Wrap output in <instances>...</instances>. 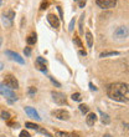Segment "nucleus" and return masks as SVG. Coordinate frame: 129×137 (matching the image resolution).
<instances>
[{"label":"nucleus","instance_id":"18","mask_svg":"<svg viewBox=\"0 0 129 137\" xmlns=\"http://www.w3.org/2000/svg\"><path fill=\"white\" fill-rule=\"evenodd\" d=\"M83 20H85V14H82L79 18V33L81 34H83Z\"/></svg>","mask_w":129,"mask_h":137},{"label":"nucleus","instance_id":"30","mask_svg":"<svg viewBox=\"0 0 129 137\" xmlns=\"http://www.w3.org/2000/svg\"><path fill=\"white\" fill-rule=\"evenodd\" d=\"M24 52H25V55H26V56H30V54H31L30 47H25V49H24Z\"/></svg>","mask_w":129,"mask_h":137},{"label":"nucleus","instance_id":"33","mask_svg":"<svg viewBox=\"0 0 129 137\" xmlns=\"http://www.w3.org/2000/svg\"><path fill=\"white\" fill-rule=\"evenodd\" d=\"M39 69H40L42 72H45V74H46V71H47V70H46V67H45V65H39Z\"/></svg>","mask_w":129,"mask_h":137},{"label":"nucleus","instance_id":"28","mask_svg":"<svg viewBox=\"0 0 129 137\" xmlns=\"http://www.w3.org/2000/svg\"><path fill=\"white\" fill-rule=\"evenodd\" d=\"M20 137H31V136H30V133L27 131H21L20 132Z\"/></svg>","mask_w":129,"mask_h":137},{"label":"nucleus","instance_id":"8","mask_svg":"<svg viewBox=\"0 0 129 137\" xmlns=\"http://www.w3.org/2000/svg\"><path fill=\"white\" fill-rule=\"evenodd\" d=\"M114 35H115V37H118V39L127 37V36H128V28H127V26H119L118 29L115 30Z\"/></svg>","mask_w":129,"mask_h":137},{"label":"nucleus","instance_id":"19","mask_svg":"<svg viewBox=\"0 0 129 137\" xmlns=\"http://www.w3.org/2000/svg\"><path fill=\"white\" fill-rule=\"evenodd\" d=\"M79 111H81L82 114H88L89 107H88L87 105H79Z\"/></svg>","mask_w":129,"mask_h":137},{"label":"nucleus","instance_id":"40","mask_svg":"<svg viewBox=\"0 0 129 137\" xmlns=\"http://www.w3.org/2000/svg\"><path fill=\"white\" fill-rule=\"evenodd\" d=\"M0 5H1V0H0Z\"/></svg>","mask_w":129,"mask_h":137},{"label":"nucleus","instance_id":"27","mask_svg":"<svg viewBox=\"0 0 129 137\" xmlns=\"http://www.w3.org/2000/svg\"><path fill=\"white\" fill-rule=\"evenodd\" d=\"M73 28H75V19H72L71 22H70V26H68V31H73Z\"/></svg>","mask_w":129,"mask_h":137},{"label":"nucleus","instance_id":"39","mask_svg":"<svg viewBox=\"0 0 129 137\" xmlns=\"http://www.w3.org/2000/svg\"><path fill=\"white\" fill-rule=\"evenodd\" d=\"M103 137H112V136H110V135H108V133H107V135H104Z\"/></svg>","mask_w":129,"mask_h":137},{"label":"nucleus","instance_id":"6","mask_svg":"<svg viewBox=\"0 0 129 137\" xmlns=\"http://www.w3.org/2000/svg\"><path fill=\"white\" fill-rule=\"evenodd\" d=\"M96 4L102 9H112L117 5V0H96Z\"/></svg>","mask_w":129,"mask_h":137},{"label":"nucleus","instance_id":"2","mask_svg":"<svg viewBox=\"0 0 129 137\" xmlns=\"http://www.w3.org/2000/svg\"><path fill=\"white\" fill-rule=\"evenodd\" d=\"M4 85L10 90H16V88H19V81L13 75H5L4 76Z\"/></svg>","mask_w":129,"mask_h":137},{"label":"nucleus","instance_id":"41","mask_svg":"<svg viewBox=\"0 0 129 137\" xmlns=\"http://www.w3.org/2000/svg\"><path fill=\"white\" fill-rule=\"evenodd\" d=\"M1 137H4V136H1Z\"/></svg>","mask_w":129,"mask_h":137},{"label":"nucleus","instance_id":"9","mask_svg":"<svg viewBox=\"0 0 129 137\" xmlns=\"http://www.w3.org/2000/svg\"><path fill=\"white\" fill-rule=\"evenodd\" d=\"M47 21L50 22V25L52 28H55V29H57L58 26H60V20H58V18L55 14L47 15Z\"/></svg>","mask_w":129,"mask_h":137},{"label":"nucleus","instance_id":"17","mask_svg":"<svg viewBox=\"0 0 129 137\" xmlns=\"http://www.w3.org/2000/svg\"><path fill=\"white\" fill-rule=\"evenodd\" d=\"M25 126H26L27 128H31V130H39V128H40V126H39V125L32 123V122H26V123H25Z\"/></svg>","mask_w":129,"mask_h":137},{"label":"nucleus","instance_id":"31","mask_svg":"<svg viewBox=\"0 0 129 137\" xmlns=\"http://www.w3.org/2000/svg\"><path fill=\"white\" fill-rule=\"evenodd\" d=\"M50 80L52 81V84H55V85H56L57 87H60V86H61V84H60V82H57V81H56V80L53 79V77H50Z\"/></svg>","mask_w":129,"mask_h":137},{"label":"nucleus","instance_id":"23","mask_svg":"<svg viewBox=\"0 0 129 137\" xmlns=\"http://www.w3.org/2000/svg\"><path fill=\"white\" fill-rule=\"evenodd\" d=\"M6 18L7 19H10V20H11V21H13V20H14V18H15V13L14 11H13V10H10V11H7L6 14Z\"/></svg>","mask_w":129,"mask_h":137},{"label":"nucleus","instance_id":"34","mask_svg":"<svg viewBox=\"0 0 129 137\" xmlns=\"http://www.w3.org/2000/svg\"><path fill=\"white\" fill-rule=\"evenodd\" d=\"M86 3H87V0H81L79 1V7H83L86 5Z\"/></svg>","mask_w":129,"mask_h":137},{"label":"nucleus","instance_id":"12","mask_svg":"<svg viewBox=\"0 0 129 137\" xmlns=\"http://www.w3.org/2000/svg\"><path fill=\"white\" fill-rule=\"evenodd\" d=\"M99 115H100V121H102L103 125H108L110 122V118H109V116L107 114H104L103 111H99Z\"/></svg>","mask_w":129,"mask_h":137},{"label":"nucleus","instance_id":"16","mask_svg":"<svg viewBox=\"0 0 129 137\" xmlns=\"http://www.w3.org/2000/svg\"><path fill=\"white\" fill-rule=\"evenodd\" d=\"M36 34H31V35H29V37L26 39V41H27V44L29 45H34V44L36 43Z\"/></svg>","mask_w":129,"mask_h":137},{"label":"nucleus","instance_id":"21","mask_svg":"<svg viewBox=\"0 0 129 137\" xmlns=\"http://www.w3.org/2000/svg\"><path fill=\"white\" fill-rule=\"evenodd\" d=\"M1 118L9 121V120H10V114H9L7 111H3V112H1Z\"/></svg>","mask_w":129,"mask_h":137},{"label":"nucleus","instance_id":"26","mask_svg":"<svg viewBox=\"0 0 129 137\" xmlns=\"http://www.w3.org/2000/svg\"><path fill=\"white\" fill-rule=\"evenodd\" d=\"M37 131H40V132H41L42 135H46V136H47V137H53V136H52V135H51V133H50V132H49V131L43 130V128H39V130H37Z\"/></svg>","mask_w":129,"mask_h":137},{"label":"nucleus","instance_id":"14","mask_svg":"<svg viewBox=\"0 0 129 137\" xmlns=\"http://www.w3.org/2000/svg\"><path fill=\"white\" fill-rule=\"evenodd\" d=\"M1 22H3V25H4V26H6V28H9V26H11V25H13V21H11L10 19H7L5 14L1 16Z\"/></svg>","mask_w":129,"mask_h":137},{"label":"nucleus","instance_id":"5","mask_svg":"<svg viewBox=\"0 0 129 137\" xmlns=\"http://www.w3.org/2000/svg\"><path fill=\"white\" fill-rule=\"evenodd\" d=\"M0 92L4 95L5 97H7L10 102L16 101V100H17V97H16L15 94H14V91H13V90H10V88H7V87H5L4 85H0Z\"/></svg>","mask_w":129,"mask_h":137},{"label":"nucleus","instance_id":"24","mask_svg":"<svg viewBox=\"0 0 129 137\" xmlns=\"http://www.w3.org/2000/svg\"><path fill=\"white\" fill-rule=\"evenodd\" d=\"M73 43L76 44L78 47H83V45H82V41L79 40V37H75V39H73Z\"/></svg>","mask_w":129,"mask_h":137},{"label":"nucleus","instance_id":"13","mask_svg":"<svg viewBox=\"0 0 129 137\" xmlns=\"http://www.w3.org/2000/svg\"><path fill=\"white\" fill-rule=\"evenodd\" d=\"M86 40H87L88 47H92V46H93V36H92V34H91L89 31L86 33Z\"/></svg>","mask_w":129,"mask_h":137},{"label":"nucleus","instance_id":"4","mask_svg":"<svg viewBox=\"0 0 129 137\" xmlns=\"http://www.w3.org/2000/svg\"><path fill=\"white\" fill-rule=\"evenodd\" d=\"M51 115L55 116L56 118L58 120H62V121H67V120H70V112L68 111H66V110H53L52 112H51Z\"/></svg>","mask_w":129,"mask_h":137},{"label":"nucleus","instance_id":"10","mask_svg":"<svg viewBox=\"0 0 129 137\" xmlns=\"http://www.w3.org/2000/svg\"><path fill=\"white\" fill-rule=\"evenodd\" d=\"M25 112L29 115V117H31V118H35V120H37V121H40L41 120V117H40V115L37 114V111H36L35 108L32 107H25Z\"/></svg>","mask_w":129,"mask_h":137},{"label":"nucleus","instance_id":"22","mask_svg":"<svg viewBox=\"0 0 129 137\" xmlns=\"http://www.w3.org/2000/svg\"><path fill=\"white\" fill-rule=\"evenodd\" d=\"M71 99L73 100V101H81V94H78V92H76V94H72Z\"/></svg>","mask_w":129,"mask_h":137},{"label":"nucleus","instance_id":"20","mask_svg":"<svg viewBox=\"0 0 129 137\" xmlns=\"http://www.w3.org/2000/svg\"><path fill=\"white\" fill-rule=\"evenodd\" d=\"M56 137H71L68 132H63V131H57L56 132Z\"/></svg>","mask_w":129,"mask_h":137},{"label":"nucleus","instance_id":"38","mask_svg":"<svg viewBox=\"0 0 129 137\" xmlns=\"http://www.w3.org/2000/svg\"><path fill=\"white\" fill-rule=\"evenodd\" d=\"M3 69H4V64H3V62H1V61H0V71H1V70H3Z\"/></svg>","mask_w":129,"mask_h":137},{"label":"nucleus","instance_id":"15","mask_svg":"<svg viewBox=\"0 0 129 137\" xmlns=\"http://www.w3.org/2000/svg\"><path fill=\"white\" fill-rule=\"evenodd\" d=\"M114 55H119L118 51H106V52H102L99 55V58H108V56H114Z\"/></svg>","mask_w":129,"mask_h":137},{"label":"nucleus","instance_id":"32","mask_svg":"<svg viewBox=\"0 0 129 137\" xmlns=\"http://www.w3.org/2000/svg\"><path fill=\"white\" fill-rule=\"evenodd\" d=\"M35 92H36V88H35V87H29V94L30 95L35 94Z\"/></svg>","mask_w":129,"mask_h":137},{"label":"nucleus","instance_id":"36","mask_svg":"<svg viewBox=\"0 0 129 137\" xmlns=\"http://www.w3.org/2000/svg\"><path fill=\"white\" fill-rule=\"evenodd\" d=\"M79 55H82V56H86L87 52H86V51H83V50H81V51H79Z\"/></svg>","mask_w":129,"mask_h":137},{"label":"nucleus","instance_id":"29","mask_svg":"<svg viewBox=\"0 0 129 137\" xmlns=\"http://www.w3.org/2000/svg\"><path fill=\"white\" fill-rule=\"evenodd\" d=\"M47 5H49V1H42V4H41V10H45V9H47Z\"/></svg>","mask_w":129,"mask_h":137},{"label":"nucleus","instance_id":"7","mask_svg":"<svg viewBox=\"0 0 129 137\" xmlns=\"http://www.w3.org/2000/svg\"><path fill=\"white\" fill-rule=\"evenodd\" d=\"M5 54H6L11 60H14V61H16V62H19V64H21V65H22V64H25V60H24L19 54H16V52H14V51L6 50V51H5Z\"/></svg>","mask_w":129,"mask_h":137},{"label":"nucleus","instance_id":"11","mask_svg":"<svg viewBox=\"0 0 129 137\" xmlns=\"http://www.w3.org/2000/svg\"><path fill=\"white\" fill-rule=\"evenodd\" d=\"M96 121H97V116H96V114L91 112V114H88V115H87V117H86V123L88 125V126H94Z\"/></svg>","mask_w":129,"mask_h":137},{"label":"nucleus","instance_id":"1","mask_svg":"<svg viewBox=\"0 0 129 137\" xmlns=\"http://www.w3.org/2000/svg\"><path fill=\"white\" fill-rule=\"evenodd\" d=\"M128 92L129 88L127 84L123 82H115V84H110L107 87V94L108 96L114 100V101L119 102H127L128 101Z\"/></svg>","mask_w":129,"mask_h":137},{"label":"nucleus","instance_id":"37","mask_svg":"<svg viewBox=\"0 0 129 137\" xmlns=\"http://www.w3.org/2000/svg\"><path fill=\"white\" fill-rule=\"evenodd\" d=\"M70 136H72V137H79V135L77 133V132H73V133H71Z\"/></svg>","mask_w":129,"mask_h":137},{"label":"nucleus","instance_id":"25","mask_svg":"<svg viewBox=\"0 0 129 137\" xmlns=\"http://www.w3.org/2000/svg\"><path fill=\"white\" fill-rule=\"evenodd\" d=\"M36 62H37L39 65H46V60L43 58H37L36 59Z\"/></svg>","mask_w":129,"mask_h":137},{"label":"nucleus","instance_id":"3","mask_svg":"<svg viewBox=\"0 0 129 137\" xmlns=\"http://www.w3.org/2000/svg\"><path fill=\"white\" fill-rule=\"evenodd\" d=\"M51 96H52V100L56 102L57 105H66V103H67V99H66L64 94H62V92L52 91V92H51Z\"/></svg>","mask_w":129,"mask_h":137},{"label":"nucleus","instance_id":"35","mask_svg":"<svg viewBox=\"0 0 129 137\" xmlns=\"http://www.w3.org/2000/svg\"><path fill=\"white\" fill-rule=\"evenodd\" d=\"M89 87H91V90H92V91H97V87L94 86L92 82H89Z\"/></svg>","mask_w":129,"mask_h":137}]
</instances>
